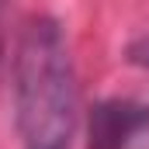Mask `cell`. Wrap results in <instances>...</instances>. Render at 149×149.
<instances>
[{
	"label": "cell",
	"instance_id": "obj_1",
	"mask_svg": "<svg viewBox=\"0 0 149 149\" xmlns=\"http://www.w3.org/2000/svg\"><path fill=\"white\" fill-rule=\"evenodd\" d=\"M14 108L21 149H73L80 104L76 73L63 28L31 17L14 56Z\"/></svg>",
	"mask_w": 149,
	"mask_h": 149
},
{
	"label": "cell",
	"instance_id": "obj_2",
	"mask_svg": "<svg viewBox=\"0 0 149 149\" xmlns=\"http://www.w3.org/2000/svg\"><path fill=\"white\" fill-rule=\"evenodd\" d=\"M90 149H149V97H114L90 114Z\"/></svg>",
	"mask_w": 149,
	"mask_h": 149
},
{
	"label": "cell",
	"instance_id": "obj_3",
	"mask_svg": "<svg viewBox=\"0 0 149 149\" xmlns=\"http://www.w3.org/2000/svg\"><path fill=\"white\" fill-rule=\"evenodd\" d=\"M128 63H135V66H149V31H146V35H139L132 45H128Z\"/></svg>",
	"mask_w": 149,
	"mask_h": 149
}]
</instances>
